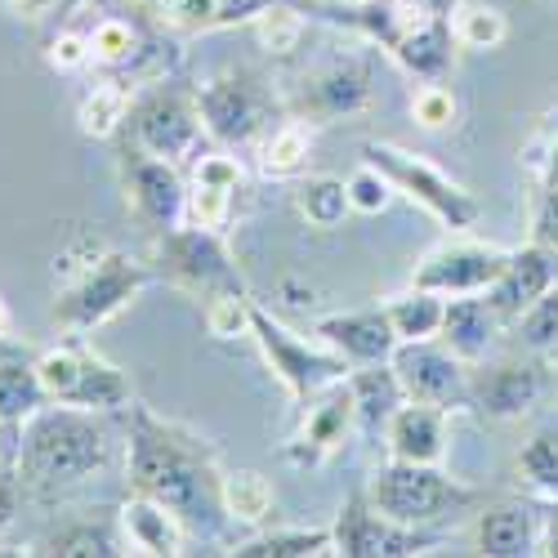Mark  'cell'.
I'll use <instances>...</instances> for the list:
<instances>
[{"instance_id":"obj_1","label":"cell","mask_w":558,"mask_h":558,"mask_svg":"<svg viewBox=\"0 0 558 558\" xmlns=\"http://www.w3.org/2000/svg\"><path fill=\"white\" fill-rule=\"evenodd\" d=\"M125 470L138 496H153L183 519L189 532H219L223 500H219V456L189 425L130 402V434H125Z\"/></svg>"},{"instance_id":"obj_2","label":"cell","mask_w":558,"mask_h":558,"mask_svg":"<svg viewBox=\"0 0 558 558\" xmlns=\"http://www.w3.org/2000/svg\"><path fill=\"white\" fill-rule=\"evenodd\" d=\"M148 277H153V264L134 259L125 251H112V246H99L89 238H76L68 251L54 255L59 295H54L50 322L63 336L99 331L104 322H112L138 300Z\"/></svg>"},{"instance_id":"obj_3","label":"cell","mask_w":558,"mask_h":558,"mask_svg":"<svg viewBox=\"0 0 558 558\" xmlns=\"http://www.w3.org/2000/svg\"><path fill=\"white\" fill-rule=\"evenodd\" d=\"M99 411L68 407V402H45L32 421L23 425V447H19V483L23 492L36 496H59L68 487H81L108 470L112 460V438Z\"/></svg>"},{"instance_id":"obj_4","label":"cell","mask_w":558,"mask_h":558,"mask_svg":"<svg viewBox=\"0 0 558 558\" xmlns=\"http://www.w3.org/2000/svg\"><path fill=\"white\" fill-rule=\"evenodd\" d=\"M327 23L362 32L376 50H385L415 81H447L456 68V36L451 19L411 10L402 0H362V5L327 10Z\"/></svg>"},{"instance_id":"obj_5","label":"cell","mask_w":558,"mask_h":558,"mask_svg":"<svg viewBox=\"0 0 558 558\" xmlns=\"http://www.w3.org/2000/svg\"><path fill=\"white\" fill-rule=\"evenodd\" d=\"M197 104H202L210 144L228 153H255L268 138V130L291 117L287 99L272 89V81L251 68H223L206 76L197 85Z\"/></svg>"},{"instance_id":"obj_6","label":"cell","mask_w":558,"mask_h":558,"mask_svg":"<svg viewBox=\"0 0 558 558\" xmlns=\"http://www.w3.org/2000/svg\"><path fill=\"white\" fill-rule=\"evenodd\" d=\"M121 144L144 148V153L174 161V166H193L210 148L202 104H197V85H179V81L138 85L125 130H121Z\"/></svg>"},{"instance_id":"obj_7","label":"cell","mask_w":558,"mask_h":558,"mask_svg":"<svg viewBox=\"0 0 558 558\" xmlns=\"http://www.w3.org/2000/svg\"><path fill=\"white\" fill-rule=\"evenodd\" d=\"M366 500L385 519L402 527H429L447 514H460L483 500L478 487H464L442 464H411V460H385L366 483Z\"/></svg>"},{"instance_id":"obj_8","label":"cell","mask_w":558,"mask_h":558,"mask_svg":"<svg viewBox=\"0 0 558 558\" xmlns=\"http://www.w3.org/2000/svg\"><path fill=\"white\" fill-rule=\"evenodd\" d=\"M32 366L50 402H68L85 411H125L134 402V380L117 362L89 349L85 336H68L50 349H40Z\"/></svg>"},{"instance_id":"obj_9","label":"cell","mask_w":558,"mask_h":558,"mask_svg":"<svg viewBox=\"0 0 558 558\" xmlns=\"http://www.w3.org/2000/svg\"><path fill=\"white\" fill-rule=\"evenodd\" d=\"M362 161L366 166H376L389 183H393V193L407 197L411 206H421L429 210L442 228L451 232H470L478 219H483V206L478 197L464 189V183H456L451 174H442L434 161L425 157H415L398 144H380V138H371V144H362Z\"/></svg>"},{"instance_id":"obj_10","label":"cell","mask_w":558,"mask_h":558,"mask_svg":"<svg viewBox=\"0 0 558 558\" xmlns=\"http://www.w3.org/2000/svg\"><path fill=\"white\" fill-rule=\"evenodd\" d=\"M148 264L166 277L170 287L202 295V300L228 295V291L246 295V277H242L238 259H232L223 232H210V228H197V223H179L170 232H157Z\"/></svg>"},{"instance_id":"obj_11","label":"cell","mask_w":558,"mask_h":558,"mask_svg":"<svg viewBox=\"0 0 558 558\" xmlns=\"http://www.w3.org/2000/svg\"><path fill=\"white\" fill-rule=\"evenodd\" d=\"M251 340L259 344L268 371L277 376V385H282L291 393V402H308L313 393L331 389L340 380H349V357H340L336 349H327L317 336L313 340H300L291 327H282L268 308H251Z\"/></svg>"},{"instance_id":"obj_12","label":"cell","mask_w":558,"mask_h":558,"mask_svg":"<svg viewBox=\"0 0 558 558\" xmlns=\"http://www.w3.org/2000/svg\"><path fill=\"white\" fill-rule=\"evenodd\" d=\"M287 99V112L308 125H336L349 117H362L376 104V59L371 54H340L295 81Z\"/></svg>"},{"instance_id":"obj_13","label":"cell","mask_w":558,"mask_h":558,"mask_svg":"<svg viewBox=\"0 0 558 558\" xmlns=\"http://www.w3.org/2000/svg\"><path fill=\"white\" fill-rule=\"evenodd\" d=\"M117 174H121L125 210L134 215V223L144 232L157 238V232H170L183 223V206H189V174H183V166L121 144Z\"/></svg>"},{"instance_id":"obj_14","label":"cell","mask_w":558,"mask_h":558,"mask_svg":"<svg viewBox=\"0 0 558 558\" xmlns=\"http://www.w3.org/2000/svg\"><path fill=\"white\" fill-rule=\"evenodd\" d=\"M434 541L438 536L429 527H402L385 519L366 500V492H353L331 523V554L340 558H411V554H425Z\"/></svg>"},{"instance_id":"obj_15","label":"cell","mask_w":558,"mask_h":558,"mask_svg":"<svg viewBox=\"0 0 558 558\" xmlns=\"http://www.w3.org/2000/svg\"><path fill=\"white\" fill-rule=\"evenodd\" d=\"M393 371L407 389V398L429 402L442 411H464L474 407L470 398V362H460L442 340H411L393 349Z\"/></svg>"},{"instance_id":"obj_16","label":"cell","mask_w":558,"mask_h":558,"mask_svg":"<svg viewBox=\"0 0 558 558\" xmlns=\"http://www.w3.org/2000/svg\"><path fill=\"white\" fill-rule=\"evenodd\" d=\"M353 429H357L353 393H349V380H340L331 389L313 393L308 402H300V425L282 442V460L295 464V470H317V464H327L344 447Z\"/></svg>"},{"instance_id":"obj_17","label":"cell","mask_w":558,"mask_h":558,"mask_svg":"<svg viewBox=\"0 0 558 558\" xmlns=\"http://www.w3.org/2000/svg\"><path fill=\"white\" fill-rule=\"evenodd\" d=\"M509 251L492 246V242H470V238H451L442 246H434L429 255H421L411 282L438 291V295H483L492 291V282L505 272Z\"/></svg>"},{"instance_id":"obj_18","label":"cell","mask_w":558,"mask_h":558,"mask_svg":"<svg viewBox=\"0 0 558 558\" xmlns=\"http://www.w3.org/2000/svg\"><path fill=\"white\" fill-rule=\"evenodd\" d=\"M545 393H549V366L541 353L505 357V362L470 371L474 411L492 415V421H519V415H527L545 402Z\"/></svg>"},{"instance_id":"obj_19","label":"cell","mask_w":558,"mask_h":558,"mask_svg":"<svg viewBox=\"0 0 558 558\" xmlns=\"http://www.w3.org/2000/svg\"><path fill=\"white\" fill-rule=\"evenodd\" d=\"M246 193V170L228 148H206L189 166V206H183V223H197L210 232H223L238 223Z\"/></svg>"},{"instance_id":"obj_20","label":"cell","mask_w":558,"mask_h":558,"mask_svg":"<svg viewBox=\"0 0 558 558\" xmlns=\"http://www.w3.org/2000/svg\"><path fill=\"white\" fill-rule=\"evenodd\" d=\"M313 336L327 349H336L340 357H349V366L389 362L398 349V331H393L385 304L353 308V313H327V317L313 322Z\"/></svg>"},{"instance_id":"obj_21","label":"cell","mask_w":558,"mask_h":558,"mask_svg":"<svg viewBox=\"0 0 558 558\" xmlns=\"http://www.w3.org/2000/svg\"><path fill=\"white\" fill-rule=\"evenodd\" d=\"M554 287H558V251H549L541 242H527L519 251H509L505 272L492 282V291H483V295L492 300L500 322H514L527 304H536Z\"/></svg>"},{"instance_id":"obj_22","label":"cell","mask_w":558,"mask_h":558,"mask_svg":"<svg viewBox=\"0 0 558 558\" xmlns=\"http://www.w3.org/2000/svg\"><path fill=\"white\" fill-rule=\"evenodd\" d=\"M385 451L389 460H411V464H442L447 442H451V411L407 398L385 425Z\"/></svg>"},{"instance_id":"obj_23","label":"cell","mask_w":558,"mask_h":558,"mask_svg":"<svg viewBox=\"0 0 558 558\" xmlns=\"http://www.w3.org/2000/svg\"><path fill=\"white\" fill-rule=\"evenodd\" d=\"M541 527L545 509H536L532 500H500L478 514L474 545L487 558H532L541 554Z\"/></svg>"},{"instance_id":"obj_24","label":"cell","mask_w":558,"mask_h":558,"mask_svg":"<svg viewBox=\"0 0 558 558\" xmlns=\"http://www.w3.org/2000/svg\"><path fill=\"white\" fill-rule=\"evenodd\" d=\"M117 523L125 532L130 554L174 558V554H183V541H189V527H183V519L174 514V509H166L153 496H138V492L117 509Z\"/></svg>"},{"instance_id":"obj_25","label":"cell","mask_w":558,"mask_h":558,"mask_svg":"<svg viewBox=\"0 0 558 558\" xmlns=\"http://www.w3.org/2000/svg\"><path fill=\"white\" fill-rule=\"evenodd\" d=\"M500 327H505V322H500V313L492 308L487 295H451V300H447V313H442L438 340H442L460 362L478 366V362L492 353Z\"/></svg>"},{"instance_id":"obj_26","label":"cell","mask_w":558,"mask_h":558,"mask_svg":"<svg viewBox=\"0 0 558 558\" xmlns=\"http://www.w3.org/2000/svg\"><path fill=\"white\" fill-rule=\"evenodd\" d=\"M349 393H353V411H357V429L362 434H385L389 415L407 402V389L398 380L393 362H371V366H353L349 371Z\"/></svg>"},{"instance_id":"obj_27","label":"cell","mask_w":558,"mask_h":558,"mask_svg":"<svg viewBox=\"0 0 558 558\" xmlns=\"http://www.w3.org/2000/svg\"><path fill=\"white\" fill-rule=\"evenodd\" d=\"M36 554H59V558H121V554H130V545H125V532H121L117 519L85 514V519L59 523L50 536H40Z\"/></svg>"},{"instance_id":"obj_28","label":"cell","mask_w":558,"mask_h":558,"mask_svg":"<svg viewBox=\"0 0 558 558\" xmlns=\"http://www.w3.org/2000/svg\"><path fill=\"white\" fill-rule=\"evenodd\" d=\"M219 500H223V514L251 532H259L277 519V492L259 470H223Z\"/></svg>"},{"instance_id":"obj_29","label":"cell","mask_w":558,"mask_h":558,"mask_svg":"<svg viewBox=\"0 0 558 558\" xmlns=\"http://www.w3.org/2000/svg\"><path fill=\"white\" fill-rule=\"evenodd\" d=\"M228 554L238 558H317L331 554V523L327 527H259L246 541H238Z\"/></svg>"},{"instance_id":"obj_30","label":"cell","mask_w":558,"mask_h":558,"mask_svg":"<svg viewBox=\"0 0 558 558\" xmlns=\"http://www.w3.org/2000/svg\"><path fill=\"white\" fill-rule=\"evenodd\" d=\"M308 153H313V125L300 117H287L282 125L268 130V138L255 148V161H259V174L268 179H300L308 166Z\"/></svg>"},{"instance_id":"obj_31","label":"cell","mask_w":558,"mask_h":558,"mask_svg":"<svg viewBox=\"0 0 558 558\" xmlns=\"http://www.w3.org/2000/svg\"><path fill=\"white\" fill-rule=\"evenodd\" d=\"M295 210L308 228L317 232H336L349 215H353V202H349V179L340 174H308L295 183Z\"/></svg>"},{"instance_id":"obj_32","label":"cell","mask_w":558,"mask_h":558,"mask_svg":"<svg viewBox=\"0 0 558 558\" xmlns=\"http://www.w3.org/2000/svg\"><path fill=\"white\" fill-rule=\"evenodd\" d=\"M385 313L398 331V344H411V340H438L442 331V313H447V295L438 291H425V287H407L402 295H389L385 300Z\"/></svg>"},{"instance_id":"obj_33","label":"cell","mask_w":558,"mask_h":558,"mask_svg":"<svg viewBox=\"0 0 558 558\" xmlns=\"http://www.w3.org/2000/svg\"><path fill=\"white\" fill-rule=\"evenodd\" d=\"M130 104H134V89L125 85V81H117V76H108V81H99L89 95L81 99V108H76V130L85 134V138H121V130H125V117H130Z\"/></svg>"},{"instance_id":"obj_34","label":"cell","mask_w":558,"mask_h":558,"mask_svg":"<svg viewBox=\"0 0 558 558\" xmlns=\"http://www.w3.org/2000/svg\"><path fill=\"white\" fill-rule=\"evenodd\" d=\"M50 402L45 398V385L36 376V366L27 357H0V421H14L27 425L32 415Z\"/></svg>"},{"instance_id":"obj_35","label":"cell","mask_w":558,"mask_h":558,"mask_svg":"<svg viewBox=\"0 0 558 558\" xmlns=\"http://www.w3.org/2000/svg\"><path fill=\"white\" fill-rule=\"evenodd\" d=\"M251 32L259 40V50H268L272 59H291L304 45V36H308V10H300V5H272V10H264L251 23Z\"/></svg>"},{"instance_id":"obj_36","label":"cell","mask_w":558,"mask_h":558,"mask_svg":"<svg viewBox=\"0 0 558 558\" xmlns=\"http://www.w3.org/2000/svg\"><path fill=\"white\" fill-rule=\"evenodd\" d=\"M451 36H456L460 50L487 54V50H500V45H505L509 23H505V14L492 10V5H464V0H460L456 14H451Z\"/></svg>"},{"instance_id":"obj_37","label":"cell","mask_w":558,"mask_h":558,"mask_svg":"<svg viewBox=\"0 0 558 558\" xmlns=\"http://www.w3.org/2000/svg\"><path fill=\"white\" fill-rule=\"evenodd\" d=\"M514 470H519V478H523L536 496L558 500V434H549V429L532 434V438L523 442L519 460H514Z\"/></svg>"},{"instance_id":"obj_38","label":"cell","mask_w":558,"mask_h":558,"mask_svg":"<svg viewBox=\"0 0 558 558\" xmlns=\"http://www.w3.org/2000/svg\"><path fill=\"white\" fill-rule=\"evenodd\" d=\"M509 327L519 331V344L527 353H541V357L558 353V287L545 291L536 304H527L514 322H509Z\"/></svg>"},{"instance_id":"obj_39","label":"cell","mask_w":558,"mask_h":558,"mask_svg":"<svg viewBox=\"0 0 558 558\" xmlns=\"http://www.w3.org/2000/svg\"><path fill=\"white\" fill-rule=\"evenodd\" d=\"M251 308H255L251 291H246V295H242V291L210 295L202 322H206V331H210L215 340H242V336H251Z\"/></svg>"},{"instance_id":"obj_40","label":"cell","mask_w":558,"mask_h":558,"mask_svg":"<svg viewBox=\"0 0 558 558\" xmlns=\"http://www.w3.org/2000/svg\"><path fill=\"white\" fill-rule=\"evenodd\" d=\"M411 117L421 130H451L460 117L456 89H447V81H421V89L411 95Z\"/></svg>"},{"instance_id":"obj_41","label":"cell","mask_w":558,"mask_h":558,"mask_svg":"<svg viewBox=\"0 0 558 558\" xmlns=\"http://www.w3.org/2000/svg\"><path fill=\"white\" fill-rule=\"evenodd\" d=\"M393 197H398V193H393V183H389L376 166H366V161H362V166L349 174V202H353L357 215H385Z\"/></svg>"},{"instance_id":"obj_42","label":"cell","mask_w":558,"mask_h":558,"mask_svg":"<svg viewBox=\"0 0 558 558\" xmlns=\"http://www.w3.org/2000/svg\"><path fill=\"white\" fill-rule=\"evenodd\" d=\"M45 59H50V68L63 72V76L85 72L89 63H95V54H89V32H72V27L54 32L50 45H45Z\"/></svg>"},{"instance_id":"obj_43","label":"cell","mask_w":558,"mask_h":558,"mask_svg":"<svg viewBox=\"0 0 558 558\" xmlns=\"http://www.w3.org/2000/svg\"><path fill=\"white\" fill-rule=\"evenodd\" d=\"M532 242L558 251V183H541L532 202Z\"/></svg>"},{"instance_id":"obj_44","label":"cell","mask_w":558,"mask_h":558,"mask_svg":"<svg viewBox=\"0 0 558 558\" xmlns=\"http://www.w3.org/2000/svg\"><path fill=\"white\" fill-rule=\"evenodd\" d=\"M19 509H23V483H19V474H0V536H5L19 523Z\"/></svg>"},{"instance_id":"obj_45","label":"cell","mask_w":558,"mask_h":558,"mask_svg":"<svg viewBox=\"0 0 558 558\" xmlns=\"http://www.w3.org/2000/svg\"><path fill=\"white\" fill-rule=\"evenodd\" d=\"M19 447H23V425L0 421V474H19Z\"/></svg>"},{"instance_id":"obj_46","label":"cell","mask_w":558,"mask_h":558,"mask_svg":"<svg viewBox=\"0 0 558 558\" xmlns=\"http://www.w3.org/2000/svg\"><path fill=\"white\" fill-rule=\"evenodd\" d=\"M527 166H536V174H541V183H558V134L549 138V144L536 153V157H523Z\"/></svg>"},{"instance_id":"obj_47","label":"cell","mask_w":558,"mask_h":558,"mask_svg":"<svg viewBox=\"0 0 558 558\" xmlns=\"http://www.w3.org/2000/svg\"><path fill=\"white\" fill-rule=\"evenodd\" d=\"M541 554L558 558V500H549V509H545V527H541Z\"/></svg>"},{"instance_id":"obj_48","label":"cell","mask_w":558,"mask_h":558,"mask_svg":"<svg viewBox=\"0 0 558 558\" xmlns=\"http://www.w3.org/2000/svg\"><path fill=\"white\" fill-rule=\"evenodd\" d=\"M10 5H14L23 19H45V14H54L63 0H10Z\"/></svg>"},{"instance_id":"obj_49","label":"cell","mask_w":558,"mask_h":558,"mask_svg":"<svg viewBox=\"0 0 558 558\" xmlns=\"http://www.w3.org/2000/svg\"><path fill=\"white\" fill-rule=\"evenodd\" d=\"M402 5H411V10H425V14H438V19H451L460 0H402Z\"/></svg>"},{"instance_id":"obj_50","label":"cell","mask_w":558,"mask_h":558,"mask_svg":"<svg viewBox=\"0 0 558 558\" xmlns=\"http://www.w3.org/2000/svg\"><path fill=\"white\" fill-rule=\"evenodd\" d=\"M10 327H14V313H10V304H5V295H0V344H5V336H10Z\"/></svg>"},{"instance_id":"obj_51","label":"cell","mask_w":558,"mask_h":558,"mask_svg":"<svg viewBox=\"0 0 558 558\" xmlns=\"http://www.w3.org/2000/svg\"><path fill=\"white\" fill-rule=\"evenodd\" d=\"M317 5H327V10H344V5H362V0H317Z\"/></svg>"},{"instance_id":"obj_52","label":"cell","mask_w":558,"mask_h":558,"mask_svg":"<svg viewBox=\"0 0 558 558\" xmlns=\"http://www.w3.org/2000/svg\"><path fill=\"white\" fill-rule=\"evenodd\" d=\"M0 357H5V344H0Z\"/></svg>"}]
</instances>
